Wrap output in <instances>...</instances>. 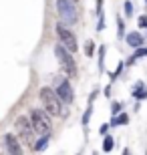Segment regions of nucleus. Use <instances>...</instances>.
I'll return each instance as SVG.
<instances>
[{"mask_svg": "<svg viewBox=\"0 0 147 155\" xmlns=\"http://www.w3.org/2000/svg\"><path fill=\"white\" fill-rule=\"evenodd\" d=\"M38 97H40V101L45 105V111L48 115H52V117L62 115V101L57 95V91H52L51 87H42L40 93H38Z\"/></svg>", "mask_w": 147, "mask_h": 155, "instance_id": "f257e3e1", "label": "nucleus"}, {"mask_svg": "<svg viewBox=\"0 0 147 155\" xmlns=\"http://www.w3.org/2000/svg\"><path fill=\"white\" fill-rule=\"evenodd\" d=\"M14 127H16L18 131V137H20V141H22L26 147H34V137H36V131H34L32 127V121H30V117H18L16 123H14Z\"/></svg>", "mask_w": 147, "mask_h": 155, "instance_id": "f03ea898", "label": "nucleus"}, {"mask_svg": "<svg viewBox=\"0 0 147 155\" xmlns=\"http://www.w3.org/2000/svg\"><path fill=\"white\" fill-rule=\"evenodd\" d=\"M55 54H57V58H58L61 69L65 71L71 79H75V77H77V63H75V58H73V52H68L67 48L58 42V45L55 46Z\"/></svg>", "mask_w": 147, "mask_h": 155, "instance_id": "7ed1b4c3", "label": "nucleus"}, {"mask_svg": "<svg viewBox=\"0 0 147 155\" xmlns=\"http://www.w3.org/2000/svg\"><path fill=\"white\" fill-rule=\"evenodd\" d=\"M57 14L61 18V24H65V26H73L79 20L73 0H57Z\"/></svg>", "mask_w": 147, "mask_h": 155, "instance_id": "20e7f679", "label": "nucleus"}, {"mask_svg": "<svg viewBox=\"0 0 147 155\" xmlns=\"http://www.w3.org/2000/svg\"><path fill=\"white\" fill-rule=\"evenodd\" d=\"M30 121H32L34 131L40 133V135H46L51 131V119H48V113L40 109H32L30 111Z\"/></svg>", "mask_w": 147, "mask_h": 155, "instance_id": "39448f33", "label": "nucleus"}, {"mask_svg": "<svg viewBox=\"0 0 147 155\" xmlns=\"http://www.w3.org/2000/svg\"><path fill=\"white\" fill-rule=\"evenodd\" d=\"M57 35L61 45L67 48L68 52H77L79 51V42H77V36L73 35V30H68L65 24H57Z\"/></svg>", "mask_w": 147, "mask_h": 155, "instance_id": "423d86ee", "label": "nucleus"}, {"mask_svg": "<svg viewBox=\"0 0 147 155\" xmlns=\"http://www.w3.org/2000/svg\"><path fill=\"white\" fill-rule=\"evenodd\" d=\"M55 91H57V95L61 97V101H62L65 105H71V103L75 101V93H73V87H71V83H68V79H65V77L57 81V89H55Z\"/></svg>", "mask_w": 147, "mask_h": 155, "instance_id": "0eeeda50", "label": "nucleus"}, {"mask_svg": "<svg viewBox=\"0 0 147 155\" xmlns=\"http://www.w3.org/2000/svg\"><path fill=\"white\" fill-rule=\"evenodd\" d=\"M4 147H6V151H8V155H22L20 141H18V137H14L12 133H6V137H4Z\"/></svg>", "mask_w": 147, "mask_h": 155, "instance_id": "6e6552de", "label": "nucleus"}, {"mask_svg": "<svg viewBox=\"0 0 147 155\" xmlns=\"http://www.w3.org/2000/svg\"><path fill=\"white\" fill-rule=\"evenodd\" d=\"M125 40H127V45L133 46V48H139V46L143 45V36L139 35V32H129V35L125 36Z\"/></svg>", "mask_w": 147, "mask_h": 155, "instance_id": "1a4fd4ad", "label": "nucleus"}, {"mask_svg": "<svg viewBox=\"0 0 147 155\" xmlns=\"http://www.w3.org/2000/svg\"><path fill=\"white\" fill-rule=\"evenodd\" d=\"M133 97L137 99V101H141V99H147V89L143 83H137L135 87V91H133Z\"/></svg>", "mask_w": 147, "mask_h": 155, "instance_id": "9d476101", "label": "nucleus"}, {"mask_svg": "<svg viewBox=\"0 0 147 155\" xmlns=\"http://www.w3.org/2000/svg\"><path fill=\"white\" fill-rule=\"evenodd\" d=\"M129 123V117H127V113H121V115H117L113 121H111V127H119V125H127Z\"/></svg>", "mask_w": 147, "mask_h": 155, "instance_id": "9b49d317", "label": "nucleus"}, {"mask_svg": "<svg viewBox=\"0 0 147 155\" xmlns=\"http://www.w3.org/2000/svg\"><path fill=\"white\" fill-rule=\"evenodd\" d=\"M46 145H48V135L40 137L38 141L34 143V147H32V149H34V151H45V149H46Z\"/></svg>", "mask_w": 147, "mask_h": 155, "instance_id": "f8f14e48", "label": "nucleus"}, {"mask_svg": "<svg viewBox=\"0 0 147 155\" xmlns=\"http://www.w3.org/2000/svg\"><path fill=\"white\" fill-rule=\"evenodd\" d=\"M113 147H115L113 137H111V135H107V137H105V141H103V151H111Z\"/></svg>", "mask_w": 147, "mask_h": 155, "instance_id": "ddd939ff", "label": "nucleus"}, {"mask_svg": "<svg viewBox=\"0 0 147 155\" xmlns=\"http://www.w3.org/2000/svg\"><path fill=\"white\" fill-rule=\"evenodd\" d=\"M93 52H95V45H93V40H87V45H85V54H87V57H93Z\"/></svg>", "mask_w": 147, "mask_h": 155, "instance_id": "4468645a", "label": "nucleus"}, {"mask_svg": "<svg viewBox=\"0 0 147 155\" xmlns=\"http://www.w3.org/2000/svg\"><path fill=\"white\" fill-rule=\"evenodd\" d=\"M125 14H127V18H129L131 14H133V4H131L129 0H127V2H125Z\"/></svg>", "mask_w": 147, "mask_h": 155, "instance_id": "2eb2a0df", "label": "nucleus"}, {"mask_svg": "<svg viewBox=\"0 0 147 155\" xmlns=\"http://www.w3.org/2000/svg\"><path fill=\"white\" fill-rule=\"evenodd\" d=\"M119 111H121V103H113L111 105V113H113V115H119Z\"/></svg>", "mask_w": 147, "mask_h": 155, "instance_id": "dca6fc26", "label": "nucleus"}, {"mask_svg": "<svg viewBox=\"0 0 147 155\" xmlns=\"http://www.w3.org/2000/svg\"><path fill=\"white\" fill-rule=\"evenodd\" d=\"M137 22H139V26H141V28H145V26H147V16H145V14H143V16H139V20H137Z\"/></svg>", "mask_w": 147, "mask_h": 155, "instance_id": "f3484780", "label": "nucleus"}, {"mask_svg": "<svg viewBox=\"0 0 147 155\" xmlns=\"http://www.w3.org/2000/svg\"><path fill=\"white\" fill-rule=\"evenodd\" d=\"M109 127H111V125H107V123H105V125H101V133H103V135H107Z\"/></svg>", "mask_w": 147, "mask_h": 155, "instance_id": "a211bd4d", "label": "nucleus"}, {"mask_svg": "<svg viewBox=\"0 0 147 155\" xmlns=\"http://www.w3.org/2000/svg\"><path fill=\"white\" fill-rule=\"evenodd\" d=\"M119 36H123V20L119 18Z\"/></svg>", "mask_w": 147, "mask_h": 155, "instance_id": "6ab92c4d", "label": "nucleus"}, {"mask_svg": "<svg viewBox=\"0 0 147 155\" xmlns=\"http://www.w3.org/2000/svg\"><path fill=\"white\" fill-rule=\"evenodd\" d=\"M123 155H131V151L127 149V147H125V149H123Z\"/></svg>", "mask_w": 147, "mask_h": 155, "instance_id": "aec40b11", "label": "nucleus"}, {"mask_svg": "<svg viewBox=\"0 0 147 155\" xmlns=\"http://www.w3.org/2000/svg\"><path fill=\"white\" fill-rule=\"evenodd\" d=\"M0 155H4V149H2V147H0Z\"/></svg>", "mask_w": 147, "mask_h": 155, "instance_id": "412c9836", "label": "nucleus"}]
</instances>
